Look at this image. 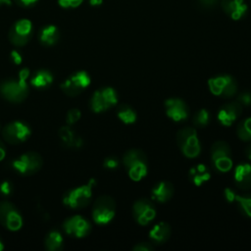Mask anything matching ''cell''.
Returning <instances> with one entry per match:
<instances>
[{
    "label": "cell",
    "mask_w": 251,
    "mask_h": 251,
    "mask_svg": "<svg viewBox=\"0 0 251 251\" xmlns=\"http://www.w3.org/2000/svg\"><path fill=\"white\" fill-rule=\"evenodd\" d=\"M236 101L244 106H251V90H244L240 93H237Z\"/></svg>",
    "instance_id": "cell-32"
},
{
    "label": "cell",
    "mask_w": 251,
    "mask_h": 251,
    "mask_svg": "<svg viewBox=\"0 0 251 251\" xmlns=\"http://www.w3.org/2000/svg\"><path fill=\"white\" fill-rule=\"evenodd\" d=\"M237 136L243 141H251V117L241 120L236 126Z\"/></svg>",
    "instance_id": "cell-28"
},
{
    "label": "cell",
    "mask_w": 251,
    "mask_h": 251,
    "mask_svg": "<svg viewBox=\"0 0 251 251\" xmlns=\"http://www.w3.org/2000/svg\"><path fill=\"white\" fill-rule=\"evenodd\" d=\"M95 179H90L88 183L69 189L63 196V204L73 210L85 208L92 199L93 185Z\"/></svg>",
    "instance_id": "cell-2"
},
{
    "label": "cell",
    "mask_w": 251,
    "mask_h": 251,
    "mask_svg": "<svg viewBox=\"0 0 251 251\" xmlns=\"http://www.w3.org/2000/svg\"><path fill=\"white\" fill-rule=\"evenodd\" d=\"M3 139L9 144H21L31 135L29 125L23 121H13L7 124L1 130Z\"/></svg>",
    "instance_id": "cell-10"
},
{
    "label": "cell",
    "mask_w": 251,
    "mask_h": 251,
    "mask_svg": "<svg viewBox=\"0 0 251 251\" xmlns=\"http://www.w3.org/2000/svg\"><path fill=\"white\" fill-rule=\"evenodd\" d=\"M174 195V186L170 181L161 180L155 183L151 189V197L154 201L165 203Z\"/></svg>",
    "instance_id": "cell-20"
},
{
    "label": "cell",
    "mask_w": 251,
    "mask_h": 251,
    "mask_svg": "<svg viewBox=\"0 0 251 251\" xmlns=\"http://www.w3.org/2000/svg\"><path fill=\"white\" fill-rule=\"evenodd\" d=\"M176 143L181 153L187 158H196L201 152V145L194 126H184L176 133Z\"/></svg>",
    "instance_id": "cell-3"
},
{
    "label": "cell",
    "mask_w": 251,
    "mask_h": 251,
    "mask_svg": "<svg viewBox=\"0 0 251 251\" xmlns=\"http://www.w3.org/2000/svg\"><path fill=\"white\" fill-rule=\"evenodd\" d=\"M242 105L239 104L236 100L227 102L221 106L217 113V119L219 123L224 126H231L241 115Z\"/></svg>",
    "instance_id": "cell-17"
},
{
    "label": "cell",
    "mask_w": 251,
    "mask_h": 251,
    "mask_svg": "<svg viewBox=\"0 0 251 251\" xmlns=\"http://www.w3.org/2000/svg\"><path fill=\"white\" fill-rule=\"evenodd\" d=\"M1 130H2V129H1V124H0V131H1Z\"/></svg>",
    "instance_id": "cell-47"
},
{
    "label": "cell",
    "mask_w": 251,
    "mask_h": 251,
    "mask_svg": "<svg viewBox=\"0 0 251 251\" xmlns=\"http://www.w3.org/2000/svg\"><path fill=\"white\" fill-rule=\"evenodd\" d=\"M14 192V185L10 180H4L0 183V194L3 197H9Z\"/></svg>",
    "instance_id": "cell-34"
},
{
    "label": "cell",
    "mask_w": 251,
    "mask_h": 251,
    "mask_svg": "<svg viewBox=\"0 0 251 251\" xmlns=\"http://www.w3.org/2000/svg\"><path fill=\"white\" fill-rule=\"evenodd\" d=\"M39 0H15L16 4L22 8L29 9L34 7Z\"/></svg>",
    "instance_id": "cell-39"
},
{
    "label": "cell",
    "mask_w": 251,
    "mask_h": 251,
    "mask_svg": "<svg viewBox=\"0 0 251 251\" xmlns=\"http://www.w3.org/2000/svg\"><path fill=\"white\" fill-rule=\"evenodd\" d=\"M153 249H154V245L151 241L150 242H146V241L138 242L132 248L133 251H151Z\"/></svg>",
    "instance_id": "cell-36"
},
{
    "label": "cell",
    "mask_w": 251,
    "mask_h": 251,
    "mask_svg": "<svg viewBox=\"0 0 251 251\" xmlns=\"http://www.w3.org/2000/svg\"><path fill=\"white\" fill-rule=\"evenodd\" d=\"M64 231L73 237L82 238L91 231V224L87 219L80 215H74L66 219L62 225Z\"/></svg>",
    "instance_id": "cell-15"
},
{
    "label": "cell",
    "mask_w": 251,
    "mask_h": 251,
    "mask_svg": "<svg viewBox=\"0 0 251 251\" xmlns=\"http://www.w3.org/2000/svg\"><path fill=\"white\" fill-rule=\"evenodd\" d=\"M166 115L176 123H181L188 119L190 112L184 100L177 97L169 98L165 101Z\"/></svg>",
    "instance_id": "cell-16"
},
{
    "label": "cell",
    "mask_w": 251,
    "mask_h": 251,
    "mask_svg": "<svg viewBox=\"0 0 251 251\" xmlns=\"http://www.w3.org/2000/svg\"><path fill=\"white\" fill-rule=\"evenodd\" d=\"M219 2L220 0H197V3L200 6V8L206 9V10L214 8L219 4Z\"/></svg>",
    "instance_id": "cell-38"
},
{
    "label": "cell",
    "mask_w": 251,
    "mask_h": 251,
    "mask_svg": "<svg viewBox=\"0 0 251 251\" xmlns=\"http://www.w3.org/2000/svg\"><path fill=\"white\" fill-rule=\"evenodd\" d=\"M235 202L239 208V211L246 217L251 219V194L236 195Z\"/></svg>",
    "instance_id": "cell-30"
},
{
    "label": "cell",
    "mask_w": 251,
    "mask_h": 251,
    "mask_svg": "<svg viewBox=\"0 0 251 251\" xmlns=\"http://www.w3.org/2000/svg\"><path fill=\"white\" fill-rule=\"evenodd\" d=\"M33 26L28 19H20L16 21L9 29L8 38L10 42L18 47L25 46L32 37Z\"/></svg>",
    "instance_id": "cell-11"
},
{
    "label": "cell",
    "mask_w": 251,
    "mask_h": 251,
    "mask_svg": "<svg viewBox=\"0 0 251 251\" xmlns=\"http://www.w3.org/2000/svg\"><path fill=\"white\" fill-rule=\"evenodd\" d=\"M220 4L223 11L234 21L244 18L248 9L244 0H220Z\"/></svg>",
    "instance_id": "cell-18"
},
{
    "label": "cell",
    "mask_w": 251,
    "mask_h": 251,
    "mask_svg": "<svg viewBox=\"0 0 251 251\" xmlns=\"http://www.w3.org/2000/svg\"><path fill=\"white\" fill-rule=\"evenodd\" d=\"M211 121L210 112L206 109H200L192 116V124L194 127H205Z\"/></svg>",
    "instance_id": "cell-29"
},
{
    "label": "cell",
    "mask_w": 251,
    "mask_h": 251,
    "mask_svg": "<svg viewBox=\"0 0 251 251\" xmlns=\"http://www.w3.org/2000/svg\"><path fill=\"white\" fill-rule=\"evenodd\" d=\"M245 155H246L247 159L251 161V142L245 148Z\"/></svg>",
    "instance_id": "cell-43"
},
{
    "label": "cell",
    "mask_w": 251,
    "mask_h": 251,
    "mask_svg": "<svg viewBox=\"0 0 251 251\" xmlns=\"http://www.w3.org/2000/svg\"><path fill=\"white\" fill-rule=\"evenodd\" d=\"M6 155H7L6 146L2 141H0V161H2L6 157Z\"/></svg>",
    "instance_id": "cell-41"
},
{
    "label": "cell",
    "mask_w": 251,
    "mask_h": 251,
    "mask_svg": "<svg viewBox=\"0 0 251 251\" xmlns=\"http://www.w3.org/2000/svg\"><path fill=\"white\" fill-rule=\"evenodd\" d=\"M29 75H30V73H29V71H28L27 69H23V70L20 72V74H19V78H22V79H25V78L28 77Z\"/></svg>",
    "instance_id": "cell-42"
},
{
    "label": "cell",
    "mask_w": 251,
    "mask_h": 251,
    "mask_svg": "<svg viewBox=\"0 0 251 251\" xmlns=\"http://www.w3.org/2000/svg\"><path fill=\"white\" fill-rule=\"evenodd\" d=\"M116 214V202L109 195L99 196L92 207V219L100 226L109 224Z\"/></svg>",
    "instance_id": "cell-8"
},
{
    "label": "cell",
    "mask_w": 251,
    "mask_h": 251,
    "mask_svg": "<svg viewBox=\"0 0 251 251\" xmlns=\"http://www.w3.org/2000/svg\"><path fill=\"white\" fill-rule=\"evenodd\" d=\"M211 162L220 173H227L232 168V154L229 145L223 140H218L211 147Z\"/></svg>",
    "instance_id": "cell-7"
},
{
    "label": "cell",
    "mask_w": 251,
    "mask_h": 251,
    "mask_svg": "<svg viewBox=\"0 0 251 251\" xmlns=\"http://www.w3.org/2000/svg\"><path fill=\"white\" fill-rule=\"evenodd\" d=\"M236 191L233 188L230 187H226L224 189V197L226 200V202L231 203V202H235V198H236Z\"/></svg>",
    "instance_id": "cell-37"
},
{
    "label": "cell",
    "mask_w": 251,
    "mask_h": 251,
    "mask_svg": "<svg viewBox=\"0 0 251 251\" xmlns=\"http://www.w3.org/2000/svg\"><path fill=\"white\" fill-rule=\"evenodd\" d=\"M11 58H12L13 62H14L15 64H17V65L21 64L22 61H23V57L21 56V54H20L18 51H15V50L12 51V53H11Z\"/></svg>",
    "instance_id": "cell-40"
},
{
    "label": "cell",
    "mask_w": 251,
    "mask_h": 251,
    "mask_svg": "<svg viewBox=\"0 0 251 251\" xmlns=\"http://www.w3.org/2000/svg\"><path fill=\"white\" fill-rule=\"evenodd\" d=\"M156 207L148 198H139L132 205V216L140 226H147L156 217Z\"/></svg>",
    "instance_id": "cell-14"
},
{
    "label": "cell",
    "mask_w": 251,
    "mask_h": 251,
    "mask_svg": "<svg viewBox=\"0 0 251 251\" xmlns=\"http://www.w3.org/2000/svg\"><path fill=\"white\" fill-rule=\"evenodd\" d=\"M45 249L49 251H60L64 248V238L62 233L57 229L50 230L44 239Z\"/></svg>",
    "instance_id": "cell-26"
},
{
    "label": "cell",
    "mask_w": 251,
    "mask_h": 251,
    "mask_svg": "<svg viewBox=\"0 0 251 251\" xmlns=\"http://www.w3.org/2000/svg\"><path fill=\"white\" fill-rule=\"evenodd\" d=\"M81 117V113L78 109H71L68 111L67 116H66V122L69 126H72L74 124H75Z\"/></svg>",
    "instance_id": "cell-31"
},
{
    "label": "cell",
    "mask_w": 251,
    "mask_h": 251,
    "mask_svg": "<svg viewBox=\"0 0 251 251\" xmlns=\"http://www.w3.org/2000/svg\"><path fill=\"white\" fill-rule=\"evenodd\" d=\"M120 166V160L117 156H108L103 161V167L107 170H116Z\"/></svg>",
    "instance_id": "cell-33"
},
{
    "label": "cell",
    "mask_w": 251,
    "mask_h": 251,
    "mask_svg": "<svg viewBox=\"0 0 251 251\" xmlns=\"http://www.w3.org/2000/svg\"><path fill=\"white\" fill-rule=\"evenodd\" d=\"M117 116L120 119V121H122L126 125L133 124L137 119V114L135 110L126 103H123L118 106Z\"/></svg>",
    "instance_id": "cell-27"
},
{
    "label": "cell",
    "mask_w": 251,
    "mask_h": 251,
    "mask_svg": "<svg viewBox=\"0 0 251 251\" xmlns=\"http://www.w3.org/2000/svg\"><path fill=\"white\" fill-rule=\"evenodd\" d=\"M58 133L62 146L65 148H80L83 145V139L76 135L70 126L60 127Z\"/></svg>",
    "instance_id": "cell-22"
},
{
    "label": "cell",
    "mask_w": 251,
    "mask_h": 251,
    "mask_svg": "<svg viewBox=\"0 0 251 251\" xmlns=\"http://www.w3.org/2000/svg\"><path fill=\"white\" fill-rule=\"evenodd\" d=\"M53 82V75L47 70L36 71L30 78V84L38 89L49 87Z\"/></svg>",
    "instance_id": "cell-25"
},
{
    "label": "cell",
    "mask_w": 251,
    "mask_h": 251,
    "mask_svg": "<svg viewBox=\"0 0 251 251\" xmlns=\"http://www.w3.org/2000/svg\"><path fill=\"white\" fill-rule=\"evenodd\" d=\"M84 0H58L60 7L64 9H75L82 4Z\"/></svg>",
    "instance_id": "cell-35"
},
{
    "label": "cell",
    "mask_w": 251,
    "mask_h": 251,
    "mask_svg": "<svg viewBox=\"0 0 251 251\" xmlns=\"http://www.w3.org/2000/svg\"><path fill=\"white\" fill-rule=\"evenodd\" d=\"M188 177L194 185L200 186L210 179L211 173L205 164H197L189 169Z\"/></svg>",
    "instance_id": "cell-24"
},
{
    "label": "cell",
    "mask_w": 251,
    "mask_h": 251,
    "mask_svg": "<svg viewBox=\"0 0 251 251\" xmlns=\"http://www.w3.org/2000/svg\"><path fill=\"white\" fill-rule=\"evenodd\" d=\"M171 236V226L166 222L156 224L149 231V238L153 244L160 245L165 243Z\"/></svg>",
    "instance_id": "cell-23"
},
{
    "label": "cell",
    "mask_w": 251,
    "mask_h": 251,
    "mask_svg": "<svg viewBox=\"0 0 251 251\" xmlns=\"http://www.w3.org/2000/svg\"><path fill=\"white\" fill-rule=\"evenodd\" d=\"M0 224L11 231H17L23 226V216L13 203L9 201L0 202Z\"/></svg>",
    "instance_id": "cell-12"
},
{
    "label": "cell",
    "mask_w": 251,
    "mask_h": 251,
    "mask_svg": "<svg viewBox=\"0 0 251 251\" xmlns=\"http://www.w3.org/2000/svg\"><path fill=\"white\" fill-rule=\"evenodd\" d=\"M60 37V30L54 25H46L42 26L38 32V41L42 46L45 47H51L56 45Z\"/></svg>",
    "instance_id": "cell-21"
},
{
    "label": "cell",
    "mask_w": 251,
    "mask_h": 251,
    "mask_svg": "<svg viewBox=\"0 0 251 251\" xmlns=\"http://www.w3.org/2000/svg\"><path fill=\"white\" fill-rule=\"evenodd\" d=\"M43 165L42 157L39 153L28 151L21 154L11 162V167L21 176H31L37 173Z\"/></svg>",
    "instance_id": "cell-5"
},
{
    "label": "cell",
    "mask_w": 251,
    "mask_h": 251,
    "mask_svg": "<svg viewBox=\"0 0 251 251\" xmlns=\"http://www.w3.org/2000/svg\"><path fill=\"white\" fill-rule=\"evenodd\" d=\"M123 165L133 181L141 180L148 172V160L146 154L140 149L127 150L123 158Z\"/></svg>",
    "instance_id": "cell-1"
},
{
    "label": "cell",
    "mask_w": 251,
    "mask_h": 251,
    "mask_svg": "<svg viewBox=\"0 0 251 251\" xmlns=\"http://www.w3.org/2000/svg\"><path fill=\"white\" fill-rule=\"evenodd\" d=\"M117 91L110 86H104L95 90L89 100V108L94 113L105 112L118 103Z\"/></svg>",
    "instance_id": "cell-6"
},
{
    "label": "cell",
    "mask_w": 251,
    "mask_h": 251,
    "mask_svg": "<svg viewBox=\"0 0 251 251\" xmlns=\"http://www.w3.org/2000/svg\"><path fill=\"white\" fill-rule=\"evenodd\" d=\"M29 93V86L25 79L9 78L0 83V95L11 103L23 102Z\"/></svg>",
    "instance_id": "cell-4"
},
{
    "label": "cell",
    "mask_w": 251,
    "mask_h": 251,
    "mask_svg": "<svg viewBox=\"0 0 251 251\" xmlns=\"http://www.w3.org/2000/svg\"><path fill=\"white\" fill-rule=\"evenodd\" d=\"M90 82L91 78L88 73L85 71H78L70 75L61 84V89L66 95L70 97H75L84 91Z\"/></svg>",
    "instance_id": "cell-13"
},
{
    "label": "cell",
    "mask_w": 251,
    "mask_h": 251,
    "mask_svg": "<svg viewBox=\"0 0 251 251\" xmlns=\"http://www.w3.org/2000/svg\"><path fill=\"white\" fill-rule=\"evenodd\" d=\"M102 3H103V0H89L90 6H93V7L100 6Z\"/></svg>",
    "instance_id": "cell-44"
},
{
    "label": "cell",
    "mask_w": 251,
    "mask_h": 251,
    "mask_svg": "<svg viewBox=\"0 0 251 251\" xmlns=\"http://www.w3.org/2000/svg\"><path fill=\"white\" fill-rule=\"evenodd\" d=\"M210 91L223 98H230L237 94V81L230 75H218L208 80Z\"/></svg>",
    "instance_id": "cell-9"
},
{
    "label": "cell",
    "mask_w": 251,
    "mask_h": 251,
    "mask_svg": "<svg viewBox=\"0 0 251 251\" xmlns=\"http://www.w3.org/2000/svg\"><path fill=\"white\" fill-rule=\"evenodd\" d=\"M233 180L238 188L251 189V165L249 163L238 164L233 171Z\"/></svg>",
    "instance_id": "cell-19"
},
{
    "label": "cell",
    "mask_w": 251,
    "mask_h": 251,
    "mask_svg": "<svg viewBox=\"0 0 251 251\" xmlns=\"http://www.w3.org/2000/svg\"><path fill=\"white\" fill-rule=\"evenodd\" d=\"M3 249H4V243H3V241L0 238V251H2Z\"/></svg>",
    "instance_id": "cell-46"
},
{
    "label": "cell",
    "mask_w": 251,
    "mask_h": 251,
    "mask_svg": "<svg viewBox=\"0 0 251 251\" xmlns=\"http://www.w3.org/2000/svg\"><path fill=\"white\" fill-rule=\"evenodd\" d=\"M3 5H12V0H0V6H3Z\"/></svg>",
    "instance_id": "cell-45"
}]
</instances>
